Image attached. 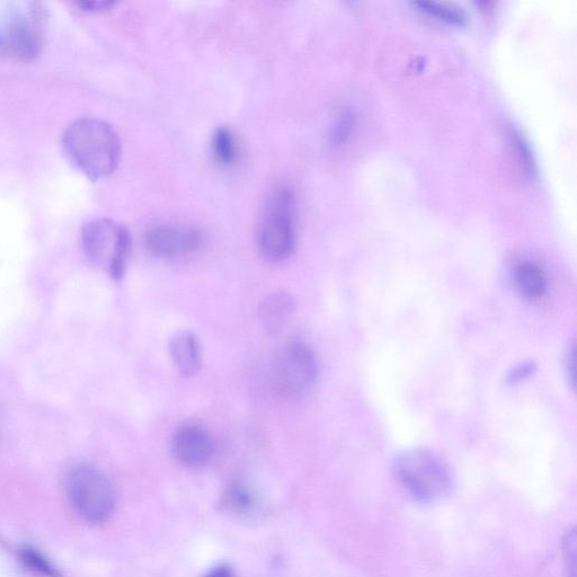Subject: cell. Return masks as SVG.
<instances>
[{
    "instance_id": "obj_14",
    "label": "cell",
    "mask_w": 577,
    "mask_h": 577,
    "mask_svg": "<svg viewBox=\"0 0 577 577\" xmlns=\"http://www.w3.org/2000/svg\"><path fill=\"white\" fill-rule=\"evenodd\" d=\"M414 5L419 8V11L448 24L464 25L466 23L464 11L457 6L436 2H416Z\"/></svg>"
},
{
    "instance_id": "obj_6",
    "label": "cell",
    "mask_w": 577,
    "mask_h": 577,
    "mask_svg": "<svg viewBox=\"0 0 577 577\" xmlns=\"http://www.w3.org/2000/svg\"><path fill=\"white\" fill-rule=\"evenodd\" d=\"M317 376L318 362L313 349L304 342H291L275 362V392L284 401L297 402L314 387Z\"/></svg>"
},
{
    "instance_id": "obj_19",
    "label": "cell",
    "mask_w": 577,
    "mask_h": 577,
    "mask_svg": "<svg viewBox=\"0 0 577 577\" xmlns=\"http://www.w3.org/2000/svg\"><path fill=\"white\" fill-rule=\"evenodd\" d=\"M206 577H234L232 570L227 566H218L213 568Z\"/></svg>"
},
{
    "instance_id": "obj_13",
    "label": "cell",
    "mask_w": 577,
    "mask_h": 577,
    "mask_svg": "<svg viewBox=\"0 0 577 577\" xmlns=\"http://www.w3.org/2000/svg\"><path fill=\"white\" fill-rule=\"evenodd\" d=\"M212 152L217 162L223 166L233 165L237 158V144L234 133L227 127H220L212 138Z\"/></svg>"
},
{
    "instance_id": "obj_2",
    "label": "cell",
    "mask_w": 577,
    "mask_h": 577,
    "mask_svg": "<svg viewBox=\"0 0 577 577\" xmlns=\"http://www.w3.org/2000/svg\"><path fill=\"white\" fill-rule=\"evenodd\" d=\"M297 201L287 185L278 186L266 200L257 246L266 261L282 262L294 251L296 242Z\"/></svg>"
},
{
    "instance_id": "obj_1",
    "label": "cell",
    "mask_w": 577,
    "mask_h": 577,
    "mask_svg": "<svg viewBox=\"0 0 577 577\" xmlns=\"http://www.w3.org/2000/svg\"><path fill=\"white\" fill-rule=\"evenodd\" d=\"M69 161L92 180H101L117 170L122 149L117 131L99 119H79L62 139Z\"/></svg>"
},
{
    "instance_id": "obj_18",
    "label": "cell",
    "mask_w": 577,
    "mask_h": 577,
    "mask_svg": "<svg viewBox=\"0 0 577 577\" xmlns=\"http://www.w3.org/2000/svg\"><path fill=\"white\" fill-rule=\"evenodd\" d=\"M76 5L85 12H102L114 7L115 2H111V0H82V2H77Z\"/></svg>"
},
{
    "instance_id": "obj_11",
    "label": "cell",
    "mask_w": 577,
    "mask_h": 577,
    "mask_svg": "<svg viewBox=\"0 0 577 577\" xmlns=\"http://www.w3.org/2000/svg\"><path fill=\"white\" fill-rule=\"evenodd\" d=\"M297 304L294 297L286 291L273 292L262 300L259 307V317L266 331L277 333L289 322L296 312Z\"/></svg>"
},
{
    "instance_id": "obj_5",
    "label": "cell",
    "mask_w": 577,
    "mask_h": 577,
    "mask_svg": "<svg viewBox=\"0 0 577 577\" xmlns=\"http://www.w3.org/2000/svg\"><path fill=\"white\" fill-rule=\"evenodd\" d=\"M67 495L75 511L90 522L108 520L115 508L113 485L100 469L81 466L67 478Z\"/></svg>"
},
{
    "instance_id": "obj_12",
    "label": "cell",
    "mask_w": 577,
    "mask_h": 577,
    "mask_svg": "<svg viewBox=\"0 0 577 577\" xmlns=\"http://www.w3.org/2000/svg\"><path fill=\"white\" fill-rule=\"evenodd\" d=\"M513 283L522 297L538 300L546 295L548 281L546 273L540 266L531 261H523L513 270Z\"/></svg>"
},
{
    "instance_id": "obj_7",
    "label": "cell",
    "mask_w": 577,
    "mask_h": 577,
    "mask_svg": "<svg viewBox=\"0 0 577 577\" xmlns=\"http://www.w3.org/2000/svg\"><path fill=\"white\" fill-rule=\"evenodd\" d=\"M44 23L46 11L33 4L29 16H17L0 25V53L24 61L37 58L43 48Z\"/></svg>"
},
{
    "instance_id": "obj_9",
    "label": "cell",
    "mask_w": 577,
    "mask_h": 577,
    "mask_svg": "<svg viewBox=\"0 0 577 577\" xmlns=\"http://www.w3.org/2000/svg\"><path fill=\"white\" fill-rule=\"evenodd\" d=\"M201 243L202 236L195 229L183 230L174 226L159 225L150 228L146 234L148 251L163 259L197 251Z\"/></svg>"
},
{
    "instance_id": "obj_15",
    "label": "cell",
    "mask_w": 577,
    "mask_h": 577,
    "mask_svg": "<svg viewBox=\"0 0 577 577\" xmlns=\"http://www.w3.org/2000/svg\"><path fill=\"white\" fill-rule=\"evenodd\" d=\"M22 562L35 574L44 577H58V572L46 557L32 548H24L21 552Z\"/></svg>"
},
{
    "instance_id": "obj_8",
    "label": "cell",
    "mask_w": 577,
    "mask_h": 577,
    "mask_svg": "<svg viewBox=\"0 0 577 577\" xmlns=\"http://www.w3.org/2000/svg\"><path fill=\"white\" fill-rule=\"evenodd\" d=\"M172 447L177 460L184 466H206L215 454V443L206 429L197 424H185L174 434Z\"/></svg>"
},
{
    "instance_id": "obj_17",
    "label": "cell",
    "mask_w": 577,
    "mask_h": 577,
    "mask_svg": "<svg viewBox=\"0 0 577 577\" xmlns=\"http://www.w3.org/2000/svg\"><path fill=\"white\" fill-rule=\"evenodd\" d=\"M351 115L345 113L336 122L331 135L332 144L335 146H340L344 144L345 140L349 138L351 127H352V120Z\"/></svg>"
},
{
    "instance_id": "obj_4",
    "label": "cell",
    "mask_w": 577,
    "mask_h": 577,
    "mask_svg": "<svg viewBox=\"0 0 577 577\" xmlns=\"http://www.w3.org/2000/svg\"><path fill=\"white\" fill-rule=\"evenodd\" d=\"M81 242L88 260L105 268L115 281L123 279L132 248L126 226L104 218L88 221L82 229Z\"/></svg>"
},
{
    "instance_id": "obj_3",
    "label": "cell",
    "mask_w": 577,
    "mask_h": 577,
    "mask_svg": "<svg viewBox=\"0 0 577 577\" xmlns=\"http://www.w3.org/2000/svg\"><path fill=\"white\" fill-rule=\"evenodd\" d=\"M394 472L398 484L416 502H437L451 491L452 475L449 467L430 451L404 452L397 457Z\"/></svg>"
},
{
    "instance_id": "obj_16",
    "label": "cell",
    "mask_w": 577,
    "mask_h": 577,
    "mask_svg": "<svg viewBox=\"0 0 577 577\" xmlns=\"http://www.w3.org/2000/svg\"><path fill=\"white\" fill-rule=\"evenodd\" d=\"M228 501H230L232 507L239 512L250 511L254 507V497L244 486H235L232 488L228 495Z\"/></svg>"
},
{
    "instance_id": "obj_10",
    "label": "cell",
    "mask_w": 577,
    "mask_h": 577,
    "mask_svg": "<svg viewBox=\"0 0 577 577\" xmlns=\"http://www.w3.org/2000/svg\"><path fill=\"white\" fill-rule=\"evenodd\" d=\"M168 350L181 375L192 377L198 374L202 366V349L197 335L189 331L175 333Z\"/></svg>"
}]
</instances>
